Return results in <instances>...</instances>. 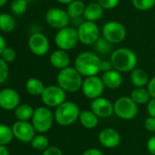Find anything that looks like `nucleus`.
Wrapping results in <instances>:
<instances>
[{"instance_id":"1","label":"nucleus","mask_w":155,"mask_h":155,"mask_svg":"<svg viewBox=\"0 0 155 155\" xmlns=\"http://www.w3.org/2000/svg\"><path fill=\"white\" fill-rule=\"evenodd\" d=\"M101 58L100 55L91 51H84L79 53L74 61V67L83 76H94L98 75L100 71Z\"/></svg>"},{"instance_id":"2","label":"nucleus","mask_w":155,"mask_h":155,"mask_svg":"<svg viewBox=\"0 0 155 155\" xmlns=\"http://www.w3.org/2000/svg\"><path fill=\"white\" fill-rule=\"evenodd\" d=\"M110 56L113 68L121 73H131L137 67L138 56L131 48L120 47L114 49Z\"/></svg>"},{"instance_id":"3","label":"nucleus","mask_w":155,"mask_h":155,"mask_svg":"<svg viewBox=\"0 0 155 155\" xmlns=\"http://www.w3.org/2000/svg\"><path fill=\"white\" fill-rule=\"evenodd\" d=\"M83 76L74 66H68L59 70L57 75V84L66 93H77L81 90Z\"/></svg>"},{"instance_id":"4","label":"nucleus","mask_w":155,"mask_h":155,"mask_svg":"<svg viewBox=\"0 0 155 155\" xmlns=\"http://www.w3.org/2000/svg\"><path fill=\"white\" fill-rule=\"evenodd\" d=\"M79 114L80 109L76 103L65 101L56 108L54 118L58 124L61 126H69L79 120Z\"/></svg>"},{"instance_id":"5","label":"nucleus","mask_w":155,"mask_h":155,"mask_svg":"<svg viewBox=\"0 0 155 155\" xmlns=\"http://www.w3.org/2000/svg\"><path fill=\"white\" fill-rule=\"evenodd\" d=\"M55 121L54 114L47 106H39L35 109L31 123L38 134H45L48 132Z\"/></svg>"},{"instance_id":"6","label":"nucleus","mask_w":155,"mask_h":155,"mask_svg":"<svg viewBox=\"0 0 155 155\" xmlns=\"http://www.w3.org/2000/svg\"><path fill=\"white\" fill-rule=\"evenodd\" d=\"M54 42L58 49L65 51L73 49L79 43L77 28L68 25L58 30L54 37Z\"/></svg>"},{"instance_id":"7","label":"nucleus","mask_w":155,"mask_h":155,"mask_svg":"<svg viewBox=\"0 0 155 155\" xmlns=\"http://www.w3.org/2000/svg\"><path fill=\"white\" fill-rule=\"evenodd\" d=\"M100 31L101 36H103L112 45L123 42L127 35V30L125 25L116 20H111L106 22L102 25Z\"/></svg>"},{"instance_id":"8","label":"nucleus","mask_w":155,"mask_h":155,"mask_svg":"<svg viewBox=\"0 0 155 155\" xmlns=\"http://www.w3.org/2000/svg\"><path fill=\"white\" fill-rule=\"evenodd\" d=\"M114 114L122 120H132L135 118L139 112V105L131 96H121L114 103Z\"/></svg>"},{"instance_id":"9","label":"nucleus","mask_w":155,"mask_h":155,"mask_svg":"<svg viewBox=\"0 0 155 155\" xmlns=\"http://www.w3.org/2000/svg\"><path fill=\"white\" fill-rule=\"evenodd\" d=\"M79 43L84 45H93L100 37L101 31L96 22L84 20L77 28Z\"/></svg>"},{"instance_id":"10","label":"nucleus","mask_w":155,"mask_h":155,"mask_svg":"<svg viewBox=\"0 0 155 155\" xmlns=\"http://www.w3.org/2000/svg\"><path fill=\"white\" fill-rule=\"evenodd\" d=\"M41 101L48 108H57L66 101L67 93L58 84L46 86L42 94Z\"/></svg>"},{"instance_id":"11","label":"nucleus","mask_w":155,"mask_h":155,"mask_svg":"<svg viewBox=\"0 0 155 155\" xmlns=\"http://www.w3.org/2000/svg\"><path fill=\"white\" fill-rule=\"evenodd\" d=\"M46 23L52 28L59 30L70 24V17L67 10L60 7H51L45 15Z\"/></svg>"},{"instance_id":"12","label":"nucleus","mask_w":155,"mask_h":155,"mask_svg":"<svg viewBox=\"0 0 155 155\" xmlns=\"http://www.w3.org/2000/svg\"><path fill=\"white\" fill-rule=\"evenodd\" d=\"M105 86L101 77L98 75L85 77L83 80L81 92L88 99L94 100L102 95Z\"/></svg>"},{"instance_id":"13","label":"nucleus","mask_w":155,"mask_h":155,"mask_svg":"<svg viewBox=\"0 0 155 155\" xmlns=\"http://www.w3.org/2000/svg\"><path fill=\"white\" fill-rule=\"evenodd\" d=\"M27 45L30 52L37 56H43L47 54L50 48L48 38L41 32L32 33L28 38Z\"/></svg>"},{"instance_id":"14","label":"nucleus","mask_w":155,"mask_h":155,"mask_svg":"<svg viewBox=\"0 0 155 155\" xmlns=\"http://www.w3.org/2000/svg\"><path fill=\"white\" fill-rule=\"evenodd\" d=\"M14 137L23 143H30L36 135V130L28 121H16L12 125Z\"/></svg>"},{"instance_id":"15","label":"nucleus","mask_w":155,"mask_h":155,"mask_svg":"<svg viewBox=\"0 0 155 155\" xmlns=\"http://www.w3.org/2000/svg\"><path fill=\"white\" fill-rule=\"evenodd\" d=\"M90 110L99 118H108L114 114L113 104L105 97H99L91 101Z\"/></svg>"},{"instance_id":"16","label":"nucleus","mask_w":155,"mask_h":155,"mask_svg":"<svg viewBox=\"0 0 155 155\" xmlns=\"http://www.w3.org/2000/svg\"><path fill=\"white\" fill-rule=\"evenodd\" d=\"M20 104L19 94L12 88L0 90V108L5 111L15 110Z\"/></svg>"},{"instance_id":"17","label":"nucleus","mask_w":155,"mask_h":155,"mask_svg":"<svg viewBox=\"0 0 155 155\" xmlns=\"http://www.w3.org/2000/svg\"><path fill=\"white\" fill-rule=\"evenodd\" d=\"M121 140L120 133L111 127L102 129L99 134V142L100 145L108 149L116 148L121 143Z\"/></svg>"},{"instance_id":"18","label":"nucleus","mask_w":155,"mask_h":155,"mask_svg":"<svg viewBox=\"0 0 155 155\" xmlns=\"http://www.w3.org/2000/svg\"><path fill=\"white\" fill-rule=\"evenodd\" d=\"M48 59L50 64L54 68L58 70H62L68 66H70V63H71V59L68 51L61 50L58 48L57 50H54L50 54Z\"/></svg>"},{"instance_id":"19","label":"nucleus","mask_w":155,"mask_h":155,"mask_svg":"<svg viewBox=\"0 0 155 155\" xmlns=\"http://www.w3.org/2000/svg\"><path fill=\"white\" fill-rule=\"evenodd\" d=\"M101 79L105 88L111 89V90L118 89L119 87L122 86L123 83V77L122 73L114 68L102 73Z\"/></svg>"},{"instance_id":"20","label":"nucleus","mask_w":155,"mask_h":155,"mask_svg":"<svg viewBox=\"0 0 155 155\" xmlns=\"http://www.w3.org/2000/svg\"><path fill=\"white\" fill-rule=\"evenodd\" d=\"M104 14V9L100 6L98 2H91L86 5L83 17L87 21L96 22L100 20Z\"/></svg>"},{"instance_id":"21","label":"nucleus","mask_w":155,"mask_h":155,"mask_svg":"<svg viewBox=\"0 0 155 155\" xmlns=\"http://www.w3.org/2000/svg\"><path fill=\"white\" fill-rule=\"evenodd\" d=\"M130 80L132 85L135 87H145L150 81V77L144 69L136 67L131 72Z\"/></svg>"},{"instance_id":"22","label":"nucleus","mask_w":155,"mask_h":155,"mask_svg":"<svg viewBox=\"0 0 155 155\" xmlns=\"http://www.w3.org/2000/svg\"><path fill=\"white\" fill-rule=\"evenodd\" d=\"M79 121L85 129L89 130L96 128L99 124V117L91 110L80 111Z\"/></svg>"},{"instance_id":"23","label":"nucleus","mask_w":155,"mask_h":155,"mask_svg":"<svg viewBox=\"0 0 155 155\" xmlns=\"http://www.w3.org/2000/svg\"><path fill=\"white\" fill-rule=\"evenodd\" d=\"M26 92L32 95V96H41L44 89H45V84L44 83L37 77H31L26 80V84H25Z\"/></svg>"},{"instance_id":"24","label":"nucleus","mask_w":155,"mask_h":155,"mask_svg":"<svg viewBox=\"0 0 155 155\" xmlns=\"http://www.w3.org/2000/svg\"><path fill=\"white\" fill-rule=\"evenodd\" d=\"M131 98L138 104H146L152 98L149 91L145 87H135L131 93Z\"/></svg>"},{"instance_id":"25","label":"nucleus","mask_w":155,"mask_h":155,"mask_svg":"<svg viewBox=\"0 0 155 155\" xmlns=\"http://www.w3.org/2000/svg\"><path fill=\"white\" fill-rule=\"evenodd\" d=\"M67 13L71 18L76 17H82L84 14V10L86 7V5L81 0H73L69 5H67Z\"/></svg>"},{"instance_id":"26","label":"nucleus","mask_w":155,"mask_h":155,"mask_svg":"<svg viewBox=\"0 0 155 155\" xmlns=\"http://www.w3.org/2000/svg\"><path fill=\"white\" fill-rule=\"evenodd\" d=\"M93 47H94L95 53H97L98 54H101V55H111V54L114 50L113 45L108 40H106L103 36H100L96 41V43L93 45Z\"/></svg>"},{"instance_id":"27","label":"nucleus","mask_w":155,"mask_h":155,"mask_svg":"<svg viewBox=\"0 0 155 155\" xmlns=\"http://www.w3.org/2000/svg\"><path fill=\"white\" fill-rule=\"evenodd\" d=\"M34 111L35 109L31 105L22 104L15 109V116L18 121H28L32 119Z\"/></svg>"},{"instance_id":"28","label":"nucleus","mask_w":155,"mask_h":155,"mask_svg":"<svg viewBox=\"0 0 155 155\" xmlns=\"http://www.w3.org/2000/svg\"><path fill=\"white\" fill-rule=\"evenodd\" d=\"M16 27V20L14 16L8 13L0 14V31L4 33H10Z\"/></svg>"},{"instance_id":"29","label":"nucleus","mask_w":155,"mask_h":155,"mask_svg":"<svg viewBox=\"0 0 155 155\" xmlns=\"http://www.w3.org/2000/svg\"><path fill=\"white\" fill-rule=\"evenodd\" d=\"M30 144H31L32 148H34L35 150L43 152L47 148L49 147V140L45 134H39L35 135V137L32 139Z\"/></svg>"},{"instance_id":"30","label":"nucleus","mask_w":155,"mask_h":155,"mask_svg":"<svg viewBox=\"0 0 155 155\" xmlns=\"http://www.w3.org/2000/svg\"><path fill=\"white\" fill-rule=\"evenodd\" d=\"M14 138V134L12 132V127L0 124V144L1 145H7L12 142Z\"/></svg>"},{"instance_id":"31","label":"nucleus","mask_w":155,"mask_h":155,"mask_svg":"<svg viewBox=\"0 0 155 155\" xmlns=\"http://www.w3.org/2000/svg\"><path fill=\"white\" fill-rule=\"evenodd\" d=\"M28 5V0H13L10 5V9L15 15L24 14Z\"/></svg>"},{"instance_id":"32","label":"nucleus","mask_w":155,"mask_h":155,"mask_svg":"<svg viewBox=\"0 0 155 155\" xmlns=\"http://www.w3.org/2000/svg\"><path fill=\"white\" fill-rule=\"evenodd\" d=\"M133 7L140 11H149L155 6V0H132Z\"/></svg>"},{"instance_id":"33","label":"nucleus","mask_w":155,"mask_h":155,"mask_svg":"<svg viewBox=\"0 0 155 155\" xmlns=\"http://www.w3.org/2000/svg\"><path fill=\"white\" fill-rule=\"evenodd\" d=\"M9 76V66L8 63L0 57V84H4Z\"/></svg>"},{"instance_id":"34","label":"nucleus","mask_w":155,"mask_h":155,"mask_svg":"<svg viewBox=\"0 0 155 155\" xmlns=\"http://www.w3.org/2000/svg\"><path fill=\"white\" fill-rule=\"evenodd\" d=\"M3 60H5L6 63H12L16 60V50L12 47H8L6 46L5 49L3 51V53L1 54L0 56Z\"/></svg>"},{"instance_id":"35","label":"nucleus","mask_w":155,"mask_h":155,"mask_svg":"<svg viewBox=\"0 0 155 155\" xmlns=\"http://www.w3.org/2000/svg\"><path fill=\"white\" fill-rule=\"evenodd\" d=\"M97 2L100 5V6L105 10L114 9L120 4V0H97Z\"/></svg>"},{"instance_id":"36","label":"nucleus","mask_w":155,"mask_h":155,"mask_svg":"<svg viewBox=\"0 0 155 155\" xmlns=\"http://www.w3.org/2000/svg\"><path fill=\"white\" fill-rule=\"evenodd\" d=\"M144 127L150 133H155V117L149 116L144 121Z\"/></svg>"},{"instance_id":"37","label":"nucleus","mask_w":155,"mask_h":155,"mask_svg":"<svg viewBox=\"0 0 155 155\" xmlns=\"http://www.w3.org/2000/svg\"><path fill=\"white\" fill-rule=\"evenodd\" d=\"M42 155H63L62 151L56 146H49L45 151H43Z\"/></svg>"},{"instance_id":"38","label":"nucleus","mask_w":155,"mask_h":155,"mask_svg":"<svg viewBox=\"0 0 155 155\" xmlns=\"http://www.w3.org/2000/svg\"><path fill=\"white\" fill-rule=\"evenodd\" d=\"M147 113L149 116L155 117V98H151L147 103Z\"/></svg>"},{"instance_id":"39","label":"nucleus","mask_w":155,"mask_h":155,"mask_svg":"<svg viewBox=\"0 0 155 155\" xmlns=\"http://www.w3.org/2000/svg\"><path fill=\"white\" fill-rule=\"evenodd\" d=\"M147 150L152 155H155V135L152 136L147 142Z\"/></svg>"},{"instance_id":"40","label":"nucleus","mask_w":155,"mask_h":155,"mask_svg":"<svg viewBox=\"0 0 155 155\" xmlns=\"http://www.w3.org/2000/svg\"><path fill=\"white\" fill-rule=\"evenodd\" d=\"M147 89L152 96V98H155V76L152 77L147 84Z\"/></svg>"},{"instance_id":"41","label":"nucleus","mask_w":155,"mask_h":155,"mask_svg":"<svg viewBox=\"0 0 155 155\" xmlns=\"http://www.w3.org/2000/svg\"><path fill=\"white\" fill-rule=\"evenodd\" d=\"M113 66H112V64L111 62V60H102L101 61V64H100V71L102 73L104 72H107L111 69H112Z\"/></svg>"},{"instance_id":"42","label":"nucleus","mask_w":155,"mask_h":155,"mask_svg":"<svg viewBox=\"0 0 155 155\" xmlns=\"http://www.w3.org/2000/svg\"><path fill=\"white\" fill-rule=\"evenodd\" d=\"M82 155H104L103 153L99 150V149H96V148H90V149H88L86 150Z\"/></svg>"},{"instance_id":"43","label":"nucleus","mask_w":155,"mask_h":155,"mask_svg":"<svg viewBox=\"0 0 155 155\" xmlns=\"http://www.w3.org/2000/svg\"><path fill=\"white\" fill-rule=\"evenodd\" d=\"M6 46L7 45H6V41L5 39V37L2 35H0V56H1V54L3 53V51L5 49Z\"/></svg>"},{"instance_id":"44","label":"nucleus","mask_w":155,"mask_h":155,"mask_svg":"<svg viewBox=\"0 0 155 155\" xmlns=\"http://www.w3.org/2000/svg\"><path fill=\"white\" fill-rule=\"evenodd\" d=\"M0 155H9V151L6 148V145L0 144Z\"/></svg>"},{"instance_id":"45","label":"nucleus","mask_w":155,"mask_h":155,"mask_svg":"<svg viewBox=\"0 0 155 155\" xmlns=\"http://www.w3.org/2000/svg\"><path fill=\"white\" fill-rule=\"evenodd\" d=\"M58 3L61 4V5H69L70 2H72L73 0H56Z\"/></svg>"},{"instance_id":"46","label":"nucleus","mask_w":155,"mask_h":155,"mask_svg":"<svg viewBox=\"0 0 155 155\" xmlns=\"http://www.w3.org/2000/svg\"><path fill=\"white\" fill-rule=\"evenodd\" d=\"M7 1H8V0H0V8L3 7V6H5V5H6Z\"/></svg>"}]
</instances>
